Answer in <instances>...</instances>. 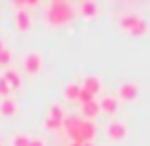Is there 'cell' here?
Masks as SVG:
<instances>
[{
	"instance_id": "13",
	"label": "cell",
	"mask_w": 150,
	"mask_h": 146,
	"mask_svg": "<svg viewBox=\"0 0 150 146\" xmlns=\"http://www.w3.org/2000/svg\"><path fill=\"white\" fill-rule=\"evenodd\" d=\"M16 114H18V104L12 98H4V100L0 102V115L2 117H12Z\"/></svg>"
},
{
	"instance_id": "15",
	"label": "cell",
	"mask_w": 150,
	"mask_h": 146,
	"mask_svg": "<svg viewBox=\"0 0 150 146\" xmlns=\"http://www.w3.org/2000/svg\"><path fill=\"white\" fill-rule=\"evenodd\" d=\"M127 33H129L131 37H142V35H146V33H148V23H146L144 19H141V21L133 27L131 31H127Z\"/></svg>"
},
{
	"instance_id": "25",
	"label": "cell",
	"mask_w": 150,
	"mask_h": 146,
	"mask_svg": "<svg viewBox=\"0 0 150 146\" xmlns=\"http://www.w3.org/2000/svg\"><path fill=\"white\" fill-rule=\"evenodd\" d=\"M2 48H6V46H4V40L0 39V50H2Z\"/></svg>"
},
{
	"instance_id": "4",
	"label": "cell",
	"mask_w": 150,
	"mask_h": 146,
	"mask_svg": "<svg viewBox=\"0 0 150 146\" xmlns=\"http://www.w3.org/2000/svg\"><path fill=\"white\" fill-rule=\"evenodd\" d=\"M139 94H141V87L135 83H123V85H119V89H117V98L123 102L137 100Z\"/></svg>"
},
{
	"instance_id": "7",
	"label": "cell",
	"mask_w": 150,
	"mask_h": 146,
	"mask_svg": "<svg viewBox=\"0 0 150 146\" xmlns=\"http://www.w3.org/2000/svg\"><path fill=\"white\" fill-rule=\"evenodd\" d=\"M98 106H100V114H108V115H114L117 111V106L119 102L115 96H102L100 102H98Z\"/></svg>"
},
{
	"instance_id": "18",
	"label": "cell",
	"mask_w": 150,
	"mask_h": 146,
	"mask_svg": "<svg viewBox=\"0 0 150 146\" xmlns=\"http://www.w3.org/2000/svg\"><path fill=\"white\" fill-rule=\"evenodd\" d=\"M29 140L31 138L27 137V135H16L12 140V146H29Z\"/></svg>"
},
{
	"instance_id": "16",
	"label": "cell",
	"mask_w": 150,
	"mask_h": 146,
	"mask_svg": "<svg viewBox=\"0 0 150 146\" xmlns=\"http://www.w3.org/2000/svg\"><path fill=\"white\" fill-rule=\"evenodd\" d=\"M48 117H52V119H58V121H64L66 119V111H64L62 106H58V104H52L48 110Z\"/></svg>"
},
{
	"instance_id": "6",
	"label": "cell",
	"mask_w": 150,
	"mask_h": 146,
	"mask_svg": "<svg viewBox=\"0 0 150 146\" xmlns=\"http://www.w3.org/2000/svg\"><path fill=\"white\" fill-rule=\"evenodd\" d=\"M79 133H81V137H83L85 142H93L94 138H96V125H94L93 121H88V119H83L79 123Z\"/></svg>"
},
{
	"instance_id": "17",
	"label": "cell",
	"mask_w": 150,
	"mask_h": 146,
	"mask_svg": "<svg viewBox=\"0 0 150 146\" xmlns=\"http://www.w3.org/2000/svg\"><path fill=\"white\" fill-rule=\"evenodd\" d=\"M44 125H46L48 131H60V129H64V121L52 119V117H46V119H44Z\"/></svg>"
},
{
	"instance_id": "11",
	"label": "cell",
	"mask_w": 150,
	"mask_h": 146,
	"mask_svg": "<svg viewBox=\"0 0 150 146\" xmlns=\"http://www.w3.org/2000/svg\"><path fill=\"white\" fill-rule=\"evenodd\" d=\"M141 16H137V13H125V16H121V18L117 19V25L123 29V31H131L133 27L137 25L139 21H141Z\"/></svg>"
},
{
	"instance_id": "2",
	"label": "cell",
	"mask_w": 150,
	"mask_h": 146,
	"mask_svg": "<svg viewBox=\"0 0 150 146\" xmlns=\"http://www.w3.org/2000/svg\"><path fill=\"white\" fill-rule=\"evenodd\" d=\"M42 63H44L42 56H40L39 52H29V54H25L23 60H21V67L29 77L39 75L40 71H42Z\"/></svg>"
},
{
	"instance_id": "27",
	"label": "cell",
	"mask_w": 150,
	"mask_h": 146,
	"mask_svg": "<svg viewBox=\"0 0 150 146\" xmlns=\"http://www.w3.org/2000/svg\"><path fill=\"white\" fill-rule=\"evenodd\" d=\"M69 146H81V144H75V142H69Z\"/></svg>"
},
{
	"instance_id": "20",
	"label": "cell",
	"mask_w": 150,
	"mask_h": 146,
	"mask_svg": "<svg viewBox=\"0 0 150 146\" xmlns=\"http://www.w3.org/2000/svg\"><path fill=\"white\" fill-rule=\"evenodd\" d=\"M10 62H12V54H10V50L8 48H2V50H0V66L6 67Z\"/></svg>"
},
{
	"instance_id": "22",
	"label": "cell",
	"mask_w": 150,
	"mask_h": 146,
	"mask_svg": "<svg viewBox=\"0 0 150 146\" xmlns=\"http://www.w3.org/2000/svg\"><path fill=\"white\" fill-rule=\"evenodd\" d=\"M29 146H44V142L40 140L39 137H33L31 140H29Z\"/></svg>"
},
{
	"instance_id": "23",
	"label": "cell",
	"mask_w": 150,
	"mask_h": 146,
	"mask_svg": "<svg viewBox=\"0 0 150 146\" xmlns=\"http://www.w3.org/2000/svg\"><path fill=\"white\" fill-rule=\"evenodd\" d=\"M25 2H27V6H39L40 0H25Z\"/></svg>"
},
{
	"instance_id": "24",
	"label": "cell",
	"mask_w": 150,
	"mask_h": 146,
	"mask_svg": "<svg viewBox=\"0 0 150 146\" xmlns=\"http://www.w3.org/2000/svg\"><path fill=\"white\" fill-rule=\"evenodd\" d=\"M13 4H18V6H27L25 0H13Z\"/></svg>"
},
{
	"instance_id": "5",
	"label": "cell",
	"mask_w": 150,
	"mask_h": 146,
	"mask_svg": "<svg viewBox=\"0 0 150 146\" xmlns=\"http://www.w3.org/2000/svg\"><path fill=\"white\" fill-rule=\"evenodd\" d=\"M13 21H16V29H18L19 33H25L31 29V16H29V12L27 10H18L16 12V16H13Z\"/></svg>"
},
{
	"instance_id": "10",
	"label": "cell",
	"mask_w": 150,
	"mask_h": 146,
	"mask_svg": "<svg viewBox=\"0 0 150 146\" xmlns=\"http://www.w3.org/2000/svg\"><path fill=\"white\" fill-rule=\"evenodd\" d=\"M81 87H83L85 90H88L91 94H94V96H96V94L102 90V83H100V79H98L96 75H88V77H85Z\"/></svg>"
},
{
	"instance_id": "3",
	"label": "cell",
	"mask_w": 150,
	"mask_h": 146,
	"mask_svg": "<svg viewBox=\"0 0 150 146\" xmlns=\"http://www.w3.org/2000/svg\"><path fill=\"white\" fill-rule=\"evenodd\" d=\"M106 135L110 140H125L129 135V129L125 123H121V121H112V123H108L106 127Z\"/></svg>"
},
{
	"instance_id": "9",
	"label": "cell",
	"mask_w": 150,
	"mask_h": 146,
	"mask_svg": "<svg viewBox=\"0 0 150 146\" xmlns=\"http://www.w3.org/2000/svg\"><path fill=\"white\" fill-rule=\"evenodd\" d=\"M79 13L87 19H93L98 16V2L96 0H83L79 6Z\"/></svg>"
},
{
	"instance_id": "12",
	"label": "cell",
	"mask_w": 150,
	"mask_h": 146,
	"mask_svg": "<svg viewBox=\"0 0 150 146\" xmlns=\"http://www.w3.org/2000/svg\"><path fill=\"white\" fill-rule=\"evenodd\" d=\"M81 114H83L85 119L93 121L94 117L100 114V106H98V102L93 100V102H88V104H81Z\"/></svg>"
},
{
	"instance_id": "19",
	"label": "cell",
	"mask_w": 150,
	"mask_h": 146,
	"mask_svg": "<svg viewBox=\"0 0 150 146\" xmlns=\"http://www.w3.org/2000/svg\"><path fill=\"white\" fill-rule=\"evenodd\" d=\"M12 92V89H10V85L6 83L4 77H0V98L4 100V98H8V94Z\"/></svg>"
},
{
	"instance_id": "21",
	"label": "cell",
	"mask_w": 150,
	"mask_h": 146,
	"mask_svg": "<svg viewBox=\"0 0 150 146\" xmlns=\"http://www.w3.org/2000/svg\"><path fill=\"white\" fill-rule=\"evenodd\" d=\"M94 100V94H91L88 90H85L83 87H81V92H79V102L81 104H88V102Z\"/></svg>"
},
{
	"instance_id": "8",
	"label": "cell",
	"mask_w": 150,
	"mask_h": 146,
	"mask_svg": "<svg viewBox=\"0 0 150 146\" xmlns=\"http://www.w3.org/2000/svg\"><path fill=\"white\" fill-rule=\"evenodd\" d=\"M2 77L6 79V83L10 85V89H12V90L21 89L23 79H21V75H19V71H16V69H12V67H8V69L2 73Z\"/></svg>"
},
{
	"instance_id": "14",
	"label": "cell",
	"mask_w": 150,
	"mask_h": 146,
	"mask_svg": "<svg viewBox=\"0 0 150 146\" xmlns=\"http://www.w3.org/2000/svg\"><path fill=\"white\" fill-rule=\"evenodd\" d=\"M79 92H81V85L69 83L66 89H64V98H66L67 102H75V100H79Z\"/></svg>"
},
{
	"instance_id": "28",
	"label": "cell",
	"mask_w": 150,
	"mask_h": 146,
	"mask_svg": "<svg viewBox=\"0 0 150 146\" xmlns=\"http://www.w3.org/2000/svg\"><path fill=\"white\" fill-rule=\"evenodd\" d=\"M0 146H2V144H0Z\"/></svg>"
},
{
	"instance_id": "26",
	"label": "cell",
	"mask_w": 150,
	"mask_h": 146,
	"mask_svg": "<svg viewBox=\"0 0 150 146\" xmlns=\"http://www.w3.org/2000/svg\"><path fill=\"white\" fill-rule=\"evenodd\" d=\"M83 146H94V142H85Z\"/></svg>"
},
{
	"instance_id": "1",
	"label": "cell",
	"mask_w": 150,
	"mask_h": 146,
	"mask_svg": "<svg viewBox=\"0 0 150 146\" xmlns=\"http://www.w3.org/2000/svg\"><path fill=\"white\" fill-rule=\"evenodd\" d=\"M73 18V10L66 0H52L48 12H46V23L50 27H62Z\"/></svg>"
}]
</instances>
